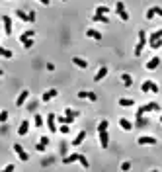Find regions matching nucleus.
Instances as JSON below:
<instances>
[{
    "label": "nucleus",
    "mask_w": 162,
    "mask_h": 172,
    "mask_svg": "<svg viewBox=\"0 0 162 172\" xmlns=\"http://www.w3.org/2000/svg\"><path fill=\"white\" fill-rule=\"evenodd\" d=\"M147 41H148L147 31L141 29V31H139V41H137V45H135V51H133V55H135V57H141V53H143V49H145V45H147Z\"/></svg>",
    "instance_id": "nucleus-1"
},
{
    "label": "nucleus",
    "mask_w": 162,
    "mask_h": 172,
    "mask_svg": "<svg viewBox=\"0 0 162 172\" xmlns=\"http://www.w3.org/2000/svg\"><path fill=\"white\" fill-rule=\"evenodd\" d=\"M156 143H158V141H156V137H150V135H141V137H137V145H141V147H145V145L154 147Z\"/></svg>",
    "instance_id": "nucleus-2"
},
{
    "label": "nucleus",
    "mask_w": 162,
    "mask_h": 172,
    "mask_svg": "<svg viewBox=\"0 0 162 172\" xmlns=\"http://www.w3.org/2000/svg\"><path fill=\"white\" fill-rule=\"evenodd\" d=\"M14 153L18 154V158L21 160V162H28V160H29V154L24 150V147H21L20 143H14Z\"/></svg>",
    "instance_id": "nucleus-3"
},
{
    "label": "nucleus",
    "mask_w": 162,
    "mask_h": 172,
    "mask_svg": "<svg viewBox=\"0 0 162 172\" xmlns=\"http://www.w3.org/2000/svg\"><path fill=\"white\" fill-rule=\"evenodd\" d=\"M98 139H100V147L102 149L110 147V133H107V129L106 131H98Z\"/></svg>",
    "instance_id": "nucleus-4"
},
{
    "label": "nucleus",
    "mask_w": 162,
    "mask_h": 172,
    "mask_svg": "<svg viewBox=\"0 0 162 172\" xmlns=\"http://www.w3.org/2000/svg\"><path fill=\"white\" fill-rule=\"evenodd\" d=\"M107 72H110V68L106 67V64H102V67L96 71V74H94V80L96 82H100V80H104L106 76H107Z\"/></svg>",
    "instance_id": "nucleus-5"
},
{
    "label": "nucleus",
    "mask_w": 162,
    "mask_h": 172,
    "mask_svg": "<svg viewBox=\"0 0 162 172\" xmlns=\"http://www.w3.org/2000/svg\"><path fill=\"white\" fill-rule=\"evenodd\" d=\"M80 100H90V102H98V96H96L94 92H88V90H80V92L76 94Z\"/></svg>",
    "instance_id": "nucleus-6"
},
{
    "label": "nucleus",
    "mask_w": 162,
    "mask_h": 172,
    "mask_svg": "<svg viewBox=\"0 0 162 172\" xmlns=\"http://www.w3.org/2000/svg\"><path fill=\"white\" fill-rule=\"evenodd\" d=\"M47 127H49L51 133L59 131V127H57V115H55V114H49V115H47Z\"/></svg>",
    "instance_id": "nucleus-7"
},
{
    "label": "nucleus",
    "mask_w": 162,
    "mask_h": 172,
    "mask_svg": "<svg viewBox=\"0 0 162 172\" xmlns=\"http://www.w3.org/2000/svg\"><path fill=\"white\" fill-rule=\"evenodd\" d=\"M28 98H29V90H21V92L18 94V98H16V106L21 108V106L25 104V100H28Z\"/></svg>",
    "instance_id": "nucleus-8"
},
{
    "label": "nucleus",
    "mask_w": 162,
    "mask_h": 172,
    "mask_svg": "<svg viewBox=\"0 0 162 172\" xmlns=\"http://www.w3.org/2000/svg\"><path fill=\"white\" fill-rule=\"evenodd\" d=\"M57 88H49V90H45L43 92V96H41V100L43 102H49V100H53V98H57Z\"/></svg>",
    "instance_id": "nucleus-9"
},
{
    "label": "nucleus",
    "mask_w": 162,
    "mask_h": 172,
    "mask_svg": "<svg viewBox=\"0 0 162 172\" xmlns=\"http://www.w3.org/2000/svg\"><path fill=\"white\" fill-rule=\"evenodd\" d=\"M2 24H4V35H10L12 33V20H10V16H2Z\"/></svg>",
    "instance_id": "nucleus-10"
},
{
    "label": "nucleus",
    "mask_w": 162,
    "mask_h": 172,
    "mask_svg": "<svg viewBox=\"0 0 162 172\" xmlns=\"http://www.w3.org/2000/svg\"><path fill=\"white\" fill-rule=\"evenodd\" d=\"M72 64L74 67H78V68H88V61L86 59H82V57H72Z\"/></svg>",
    "instance_id": "nucleus-11"
},
{
    "label": "nucleus",
    "mask_w": 162,
    "mask_h": 172,
    "mask_svg": "<svg viewBox=\"0 0 162 172\" xmlns=\"http://www.w3.org/2000/svg\"><path fill=\"white\" fill-rule=\"evenodd\" d=\"M141 110L147 114V111H160V106L156 104V102H148V104H145V106H141Z\"/></svg>",
    "instance_id": "nucleus-12"
},
{
    "label": "nucleus",
    "mask_w": 162,
    "mask_h": 172,
    "mask_svg": "<svg viewBox=\"0 0 162 172\" xmlns=\"http://www.w3.org/2000/svg\"><path fill=\"white\" fill-rule=\"evenodd\" d=\"M28 131H29V121L28 119H24L20 123V127H18V135L20 137H24V135H28Z\"/></svg>",
    "instance_id": "nucleus-13"
},
{
    "label": "nucleus",
    "mask_w": 162,
    "mask_h": 172,
    "mask_svg": "<svg viewBox=\"0 0 162 172\" xmlns=\"http://www.w3.org/2000/svg\"><path fill=\"white\" fill-rule=\"evenodd\" d=\"M86 37H90V39H96V41H100V39H102V31L94 29V28H90V29H86Z\"/></svg>",
    "instance_id": "nucleus-14"
},
{
    "label": "nucleus",
    "mask_w": 162,
    "mask_h": 172,
    "mask_svg": "<svg viewBox=\"0 0 162 172\" xmlns=\"http://www.w3.org/2000/svg\"><path fill=\"white\" fill-rule=\"evenodd\" d=\"M119 127L123 129V131H131V129H133L135 125L127 119V117H121V119H119Z\"/></svg>",
    "instance_id": "nucleus-15"
},
{
    "label": "nucleus",
    "mask_w": 162,
    "mask_h": 172,
    "mask_svg": "<svg viewBox=\"0 0 162 172\" xmlns=\"http://www.w3.org/2000/svg\"><path fill=\"white\" fill-rule=\"evenodd\" d=\"M158 64H160V59L158 57H152L147 64H145V67H147V71H154V68H158Z\"/></svg>",
    "instance_id": "nucleus-16"
},
{
    "label": "nucleus",
    "mask_w": 162,
    "mask_h": 172,
    "mask_svg": "<svg viewBox=\"0 0 162 172\" xmlns=\"http://www.w3.org/2000/svg\"><path fill=\"white\" fill-rule=\"evenodd\" d=\"M84 139H86V131L82 129V131H80L78 135L74 137V141H71V143H72V147H78V145H82V141H84Z\"/></svg>",
    "instance_id": "nucleus-17"
},
{
    "label": "nucleus",
    "mask_w": 162,
    "mask_h": 172,
    "mask_svg": "<svg viewBox=\"0 0 162 172\" xmlns=\"http://www.w3.org/2000/svg\"><path fill=\"white\" fill-rule=\"evenodd\" d=\"M150 88H152V80L147 78V80L141 84V92H143V94H150Z\"/></svg>",
    "instance_id": "nucleus-18"
},
{
    "label": "nucleus",
    "mask_w": 162,
    "mask_h": 172,
    "mask_svg": "<svg viewBox=\"0 0 162 172\" xmlns=\"http://www.w3.org/2000/svg\"><path fill=\"white\" fill-rule=\"evenodd\" d=\"M92 22H102V24H110V18L106 14H94L92 16Z\"/></svg>",
    "instance_id": "nucleus-19"
},
{
    "label": "nucleus",
    "mask_w": 162,
    "mask_h": 172,
    "mask_svg": "<svg viewBox=\"0 0 162 172\" xmlns=\"http://www.w3.org/2000/svg\"><path fill=\"white\" fill-rule=\"evenodd\" d=\"M35 37V31L33 29H28V31H24V33L20 35V43H24L25 39H33Z\"/></svg>",
    "instance_id": "nucleus-20"
},
{
    "label": "nucleus",
    "mask_w": 162,
    "mask_h": 172,
    "mask_svg": "<svg viewBox=\"0 0 162 172\" xmlns=\"http://www.w3.org/2000/svg\"><path fill=\"white\" fill-rule=\"evenodd\" d=\"M121 108H131V106H135V100L133 98H119V102H117Z\"/></svg>",
    "instance_id": "nucleus-21"
},
{
    "label": "nucleus",
    "mask_w": 162,
    "mask_h": 172,
    "mask_svg": "<svg viewBox=\"0 0 162 172\" xmlns=\"http://www.w3.org/2000/svg\"><path fill=\"white\" fill-rule=\"evenodd\" d=\"M78 157H80L78 153L68 154V157H64V158H63V164H72V162H76V160H78Z\"/></svg>",
    "instance_id": "nucleus-22"
},
{
    "label": "nucleus",
    "mask_w": 162,
    "mask_h": 172,
    "mask_svg": "<svg viewBox=\"0 0 162 172\" xmlns=\"http://www.w3.org/2000/svg\"><path fill=\"white\" fill-rule=\"evenodd\" d=\"M156 39H162V29H156L148 35V43H154Z\"/></svg>",
    "instance_id": "nucleus-23"
},
{
    "label": "nucleus",
    "mask_w": 162,
    "mask_h": 172,
    "mask_svg": "<svg viewBox=\"0 0 162 172\" xmlns=\"http://www.w3.org/2000/svg\"><path fill=\"white\" fill-rule=\"evenodd\" d=\"M121 82H123V86H127V88H129V86H131L133 84V76H131V74H121Z\"/></svg>",
    "instance_id": "nucleus-24"
},
{
    "label": "nucleus",
    "mask_w": 162,
    "mask_h": 172,
    "mask_svg": "<svg viewBox=\"0 0 162 172\" xmlns=\"http://www.w3.org/2000/svg\"><path fill=\"white\" fill-rule=\"evenodd\" d=\"M64 115H71V117H80L78 110H72V108H64Z\"/></svg>",
    "instance_id": "nucleus-25"
},
{
    "label": "nucleus",
    "mask_w": 162,
    "mask_h": 172,
    "mask_svg": "<svg viewBox=\"0 0 162 172\" xmlns=\"http://www.w3.org/2000/svg\"><path fill=\"white\" fill-rule=\"evenodd\" d=\"M16 18L18 20H21V22H28L29 20V16L24 12V10H16Z\"/></svg>",
    "instance_id": "nucleus-26"
},
{
    "label": "nucleus",
    "mask_w": 162,
    "mask_h": 172,
    "mask_svg": "<svg viewBox=\"0 0 162 172\" xmlns=\"http://www.w3.org/2000/svg\"><path fill=\"white\" fill-rule=\"evenodd\" d=\"M0 55H2L4 59H12V57H14V53L10 51V49H6V47H0Z\"/></svg>",
    "instance_id": "nucleus-27"
},
{
    "label": "nucleus",
    "mask_w": 162,
    "mask_h": 172,
    "mask_svg": "<svg viewBox=\"0 0 162 172\" xmlns=\"http://www.w3.org/2000/svg\"><path fill=\"white\" fill-rule=\"evenodd\" d=\"M145 18H147V20H154V18H156V10H154V6H150V8L147 10Z\"/></svg>",
    "instance_id": "nucleus-28"
},
{
    "label": "nucleus",
    "mask_w": 162,
    "mask_h": 172,
    "mask_svg": "<svg viewBox=\"0 0 162 172\" xmlns=\"http://www.w3.org/2000/svg\"><path fill=\"white\" fill-rule=\"evenodd\" d=\"M33 123H35V127H43V115L41 114H35L33 115Z\"/></svg>",
    "instance_id": "nucleus-29"
},
{
    "label": "nucleus",
    "mask_w": 162,
    "mask_h": 172,
    "mask_svg": "<svg viewBox=\"0 0 162 172\" xmlns=\"http://www.w3.org/2000/svg\"><path fill=\"white\" fill-rule=\"evenodd\" d=\"M123 10H125V4H123V0H117V2H115V12H117V16H119Z\"/></svg>",
    "instance_id": "nucleus-30"
},
{
    "label": "nucleus",
    "mask_w": 162,
    "mask_h": 172,
    "mask_svg": "<svg viewBox=\"0 0 162 172\" xmlns=\"http://www.w3.org/2000/svg\"><path fill=\"white\" fill-rule=\"evenodd\" d=\"M78 162L82 164V168H90V162H88V158H86L84 154H80V157H78Z\"/></svg>",
    "instance_id": "nucleus-31"
},
{
    "label": "nucleus",
    "mask_w": 162,
    "mask_h": 172,
    "mask_svg": "<svg viewBox=\"0 0 162 172\" xmlns=\"http://www.w3.org/2000/svg\"><path fill=\"white\" fill-rule=\"evenodd\" d=\"M94 14H110V8L107 6H96Z\"/></svg>",
    "instance_id": "nucleus-32"
},
{
    "label": "nucleus",
    "mask_w": 162,
    "mask_h": 172,
    "mask_svg": "<svg viewBox=\"0 0 162 172\" xmlns=\"http://www.w3.org/2000/svg\"><path fill=\"white\" fill-rule=\"evenodd\" d=\"M107 127H110V121H107V119H102V121L98 123V131H106Z\"/></svg>",
    "instance_id": "nucleus-33"
},
{
    "label": "nucleus",
    "mask_w": 162,
    "mask_h": 172,
    "mask_svg": "<svg viewBox=\"0 0 162 172\" xmlns=\"http://www.w3.org/2000/svg\"><path fill=\"white\" fill-rule=\"evenodd\" d=\"M148 121L145 119V117H137V123H135V127H147Z\"/></svg>",
    "instance_id": "nucleus-34"
},
{
    "label": "nucleus",
    "mask_w": 162,
    "mask_h": 172,
    "mask_svg": "<svg viewBox=\"0 0 162 172\" xmlns=\"http://www.w3.org/2000/svg\"><path fill=\"white\" fill-rule=\"evenodd\" d=\"M68 131H71V127H68V123H61V127H59V133H63V135H67Z\"/></svg>",
    "instance_id": "nucleus-35"
},
{
    "label": "nucleus",
    "mask_w": 162,
    "mask_h": 172,
    "mask_svg": "<svg viewBox=\"0 0 162 172\" xmlns=\"http://www.w3.org/2000/svg\"><path fill=\"white\" fill-rule=\"evenodd\" d=\"M148 47H150V49H160V47H162V39H156L154 43H148Z\"/></svg>",
    "instance_id": "nucleus-36"
},
{
    "label": "nucleus",
    "mask_w": 162,
    "mask_h": 172,
    "mask_svg": "<svg viewBox=\"0 0 162 172\" xmlns=\"http://www.w3.org/2000/svg\"><path fill=\"white\" fill-rule=\"evenodd\" d=\"M119 168L123 170V172H127V170H131V162H129V160H125V162H121V166Z\"/></svg>",
    "instance_id": "nucleus-37"
},
{
    "label": "nucleus",
    "mask_w": 162,
    "mask_h": 172,
    "mask_svg": "<svg viewBox=\"0 0 162 172\" xmlns=\"http://www.w3.org/2000/svg\"><path fill=\"white\" fill-rule=\"evenodd\" d=\"M21 45H24V49H31V47H33V39H25Z\"/></svg>",
    "instance_id": "nucleus-38"
},
{
    "label": "nucleus",
    "mask_w": 162,
    "mask_h": 172,
    "mask_svg": "<svg viewBox=\"0 0 162 172\" xmlns=\"http://www.w3.org/2000/svg\"><path fill=\"white\" fill-rule=\"evenodd\" d=\"M45 149H47V145H43V143H37V145H35V150H37V153H45Z\"/></svg>",
    "instance_id": "nucleus-39"
},
{
    "label": "nucleus",
    "mask_w": 162,
    "mask_h": 172,
    "mask_svg": "<svg viewBox=\"0 0 162 172\" xmlns=\"http://www.w3.org/2000/svg\"><path fill=\"white\" fill-rule=\"evenodd\" d=\"M119 20H121V22H127V20H129V12H127V10H123V12L119 14Z\"/></svg>",
    "instance_id": "nucleus-40"
},
{
    "label": "nucleus",
    "mask_w": 162,
    "mask_h": 172,
    "mask_svg": "<svg viewBox=\"0 0 162 172\" xmlns=\"http://www.w3.org/2000/svg\"><path fill=\"white\" fill-rule=\"evenodd\" d=\"M0 121H2V123L8 121V111L6 110H2V114H0Z\"/></svg>",
    "instance_id": "nucleus-41"
},
{
    "label": "nucleus",
    "mask_w": 162,
    "mask_h": 172,
    "mask_svg": "<svg viewBox=\"0 0 162 172\" xmlns=\"http://www.w3.org/2000/svg\"><path fill=\"white\" fill-rule=\"evenodd\" d=\"M158 90H160V86L156 84V82H152V88H150V94H158Z\"/></svg>",
    "instance_id": "nucleus-42"
},
{
    "label": "nucleus",
    "mask_w": 162,
    "mask_h": 172,
    "mask_svg": "<svg viewBox=\"0 0 162 172\" xmlns=\"http://www.w3.org/2000/svg\"><path fill=\"white\" fill-rule=\"evenodd\" d=\"M39 143H43V145H49V143H51V139L47 137V135H43V137H39Z\"/></svg>",
    "instance_id": "nucleus-43"
},
{
    "label": "nucleus",
    "mask_w": 162,
    "mask_h": 172,
    "mask_svg": "<svg viewBox=\"0 0 162 172\" xmlns=\"http://www.w3.org/2000/svg\"><path fill=\"white\" fill-rule=\"evenodd\" d=\"M28 16H29V20H28V22H29V24H33V22H35V16H37V14L33 12V10H31V12H28Z\"/></svg>",
    "instance_id": "nucleus-44"
},
{
    "label": "nucleus",
    "mask_w": 162,
    "mask_h": 172,
    "mask_svg": "<svg viewBox=\"0 0 162 172\" xmlns=\"http://www.w3.org/2000/svg\"><path fill=\"white\" fill-rule=\"evenodd\" d=\"M154 10H156V16L162 18V8H160V6H154Z\"/></svg>",
    "instance_id": "nucleus-45"
},
{
    "label": "nucleus",
    "mask_w": 162,
    "mask_h": 172,
    "mask_svg": "<svg viewBox=\"0 0 162 172\" xmlns=\"http://www.w3.org/2000/svg\"><path fill=\"white\" fill-rule=\"evenodd\" d=\"M37 2L43 4V6H49V2H51V0H37Z\"/></svg>",
    "instance_id": "nucleus-46"
},
{
    "label": "nucleus",
    "mask_w": 162,
    "mask_h": 172,
    "mask_svg": "<svg viewBox=\"0 0 162 172\" xmlns=\"http://www.w3.org/2000/svg\"><path fill=\"white\" fill-rule=\"evenodd\" d=\"M47 71H55V64H53V63H47Z\"/></svg>",
    "instance_id": "nucleus-47"
},
{
    "label": "nucleus",
    "mask_w": 162,
    "mask_h": 172,
    "mask_svg": "<svg viewBox=\"0 0 162 172\" xmlns=\"http://www.w3.org/2000/svg\"><path fill=\"white\" fill-rule=\"evenodd\" d=\"M37 108V102H29V110H35Z\"/></svg>",
    "instance_id": "nucleus-48"
},
{
    "label": "nucleus",
    "mask_w": 162,
    "mask_h": 172,
    "mask_svg": "<svg viewBox=\"0 0 162 172\" xmlns=\"http://www.w3.org/2000/svg\"><path fill=\"white\" fill-rule=\"evenodd\" d=\"M4 170H6V172L8 170H14V164H6V166H4Z\"/></svg>",
    "instance_id": "nucleus-49"
},
{
    "label": "nucleus",
    "mask_w": 162,
    "mask_h": 172,
    "mask_svg": "<svg viewBox=\"0 0 162 172\" xmlns=\"http://www.w3.org/2000/svg\"><path fill=\"white\" fill-rule=\"evenodd\" d=\"M160 123H162V115H160Z\"/></svg>",
    "instance_id": "nucleus-50"
},
{
    "label": "nucleus",
    "mask_w": 162,
    "mask_h": 172,
    "mask_svg": "<svg viewBox=\"0 0 162 172\" xmlns=\"http://www.w3.org/2000/svg\"><path fill=\"white\" fill-rule=\"evenodd\" d=\"M61 2H67V0H61Z\"/></svg>",
    "instance_id": "nucleus-51"
}]
</instances>
